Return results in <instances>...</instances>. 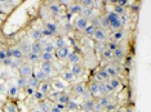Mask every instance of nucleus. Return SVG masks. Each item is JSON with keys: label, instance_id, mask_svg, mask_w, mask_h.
Instances as JSON below:
<instances>
[{"label": "nucleus", "instance_id": "1", "mask_svg": "<svg viewBox=\"0 0 151 112\" xmlns=\"http://www.w3.org/2000/svg\"><path fill=\"white\" fill-rule=\"evenodd\" d=\"M106 18H107L109 21V26L112 27V29H122V21H120V17L118 14H115L114 12H110L107 16H106Z\"/></svg>", "mask_w": 151, "mask_h": 112}, {"label": "nucleus", "instance_id": "2", "mask_svg": "<svg viewBox=\"0 0 151 112\" xmlns=\"http://www.w3.org/2000/svg\"><path fill=\"white\" fill-rule=\"evenodd\" d=\"M19 72H21L22 77H26L27 79V77L34 75V68L30 63H23V64H21V67H19Z\"/></svg>", "mask_w": 151, "mask_h": 112}, {"label": "nucleus", "instance_id": "3", "mask_svg": "<svg viewBox=\"0 0 151 112\" xmlns=\"http://www.w3.org/2000/svg\"><path fill=\"white\" fill-rule=\"evenodd\" d=\"M93 37H94V40L96 41H98V43H105L106 41V39H107V34H106V31L104 29H96V31L93 34Z\"/></svg>", "mask_w": 151, "mask_h": 112}, {"label": "nucleus", "instance_id": "4", "mask_svg": "<svg viewBox=\"0 0 151 112\" xmlns=\"http://www.w3.org/2000/svg\"><path fill=\"white\" fill-rule=\"evenodd\" d=\"M75 27L79 30V31H84L85 29H87V26L89 25L88 23V19L87 18H84V17H81V16H79L76 19H75Z\"/></svg>", "mask_w": 151, "mask_h": 112}, {"label": "nucleus", "instance_id": "5", "mask_svg": "<svg viewBox=\"0 0 151 112\" xmlns=\"http://www.w3.org/2000/svg\"><path fill=\"white\" fill-rule=\"evenodd\" d=\"M68 49L67 46H65V48H61V49H56V52H54V57L58 58L60 61H63V59H67V56H68Z\"/></svg>", "mask_w": 151, "mask_h": 112}, {"label": "nucleus", "instance_id": "6", "mask_svg": "<svg viewBox=\"0 0 151 112\" xmlns=\"http://www.w3.org/2000/svg\"><path fill=\"white\" fill-rule=\"evenodd\" d=\"M40 70H42L47 76H50V75L53 73V64H52V62H43Z\"/></svg>", "mask_w": 151, "mask_h": 112}, {"label": "nucleus", "instance_id": "7", "mask_svg": "<svg viewBox=\"0 0 151 112\" xmlns=\"http://www.w3.org/2000/svg\"><path fill=\"white\" fill-rule=\"evenodd\" d=\"M27 86H30V88H32L34 90H37L39 89V86H40V83L37 81V79L35 76H30V77H27Z\"/></svg>", "mask_w": 151, "mask_h": 112}, {"label": "nucleus", "instance_id": "8", "mask_svg": "<svg viewBox=\"0 0 151 112\" xmlns=\"http://www.w3.org/2000/svg\"><path fill=\"white\" fill-rule=\"evenodd\" d=\"M11 52H12V58L17 61H21L23 58V56H25V53L21 50V48H13L11 49Z\"/></svg>", "mask_w": 151, "mask_h": 112}, {"label": "nucleus", "instance_id": "9", "mask_svg": "<svg viewBox=\"0 0 151 112\" xmlns=\"http://www.w3.org/2000/svg\"><path fill=\"white\" fill-rule=\"evenodd\" d=\"M67 61L71 64L79 63V62H80V56L78 54V52H70V53H68V56H67Z\"/></svg>", "mask_w": 151, "mask_h": 112}, {"label": "nucleus", "instance_id": "10", "mask_svg": "<svg viewBox=\"0 0 151 112\" xmlns=\"http://www.w3.org/2000/svg\"><path fill=\"white\" fill-rule=\"evenodd\" d=\"M71 73L74 75V76H79L81 72H83V66H81L80 63H75L71 66Z\"/></svg>", "mask_w": 151, "mask_h": 112}, {"label": "nucleus", "instance_id": "11", "mask_svg": "<svg viewBox=\"0 0 151 112\" xmlns=\"http://www.w3.org/2000/svg\"><path fill=\"white\" fill-rule=\"evenodd\" d=\"M31 52L35 53V54H42L43 52V45L40 44V41H35L34 44H31Z\"/></svg>", "mask_w": 151, "mask_h": 112}, {"label": "nucleus", "instance_id": "12", "mask_svg": "<svg viewBox=\"0 0 151 112\" xmlns=\"http://www.w3.org/2000/svg\"><path fill=\"white\" fill-rule=\"evenodd\" d=\"M6 93H8L9 97H16L17 93H18V88L14 84H9L8 88H6Z\"/></svg>", "mask_w": 151, "mask_h": 112}, {"label": "nucleus", "instance_id": "13", "mask_svg": "<svg viewBox=\"0 0 151 112\" xmlns=\"http://www.w3.org/2000/svg\"><path fill=\"white\" fill-rule=\"evenodd\" d=\"M50 86H52V85H50L48 81H44V83L40 84V86H39V89H37V90H40L44 96H45V94H48L50 91Z\"/></svg>", "mask_w": 151, "mask_h": 112}, {"label": "nucleus", "instance_id": "14", "mask_svg": "<svg viewBox=\"0 0 151 112\" xmlns=\"http://www.w3.org/2000/svg\"><path fill=\"white\" fill-rule=\"evenodd\" d=\"M105 71H106V73L109 75L110 79H114L116 75H118V70L115 68V66H111V64L106 67V70H105Z\"/></svg>", "mask_w": 151, "mask_h": 112}, {"label": "nucleus", "instance_id": "15", "mask_svg": "<svg viewBox=\"0 0 151 112\" xmlns=\"http://www.w3.org/2000/svg\"><path fill=\"white\" fill-rule=\"evenodd\" d=\"M40 59H42L43 62H52V61L54 59V54L42 52V54H40Z\"/></svg>", "mask_w": 151, "mask_h": 112}, {"label": "nucleus", "instance_id": "16", "mask_svg": "<svg viewBox=\"0 0 151 112\" xmlns=\"http://www.w3.org/2000/svg\"><path fill=\"white\" fill-rule=\"evenodd\" d=\"M66 46V41H65V39L62 36L57 37L56 41H54V48L56 49H61V48H65Z\"/></svg>", "mask_w": 151, "mask_h": 112}, {"label": "nucleus", "instance_id": "17", "mask_svg": "<svg viewBox=\"0 0 151 112\" xmlns=\"http://www.w3.org/2000/svg\"><path fill=\"white\" fill-rule=\"evenodd\" d=\"M34 76L36 77L39 83H44V81H47V79H48V76H47V75L44 73V72H43L42 70H37V71H36V73L34 75Z\"/></svg>", "mask_w": 151, "mask_h": 112}, {"label": "nucleus", "instance_id": "18", "mask_svg": "<svg viewBox=\"0 0 151 112\" xmlns=\"http://www.w3.org/2000/svg\"><path fill=\"white\" fill-rule=\"evenodd\" d=\"M43 52L54 54V52H56V48H54V44H53V43H47L45 45H43Z\"/></svg>", "mask_w": 151, "mask_h": 112}, {"label": "nucleus", "instance_id": "19", "mask_svg": "<svg viewBox=\"0 0 151 112\" xmlns=\"http://www.w3.org/2000/svg\"><path fill=\"white\" fill-rule=\"evenodd\" d=\"M94 104H96L94 101H93V99H89V98H88V99H85V102L83 103V107H84L87 111H93Z\"/></svg>", "mask_w": 151, "mask_h": 112}, {"label": "nucleus", "instance_id": "20", "mask_svg": "<svg viewBox=\"0 0 151 112\" xmlns=\"http://www.w3.org/2000/svg\"><path fill=\"white\" fill-rule=\"evenodd\" d=\"M45 30L50 34V35H54V34L57 32V26L54 25L53 22H48V23H47V29H45Z\"/></svg>", "mask_w": 151, "mask_h": 112}, {"label": "nucleus", "instance_id": "21", "mask_svg": "<svg viewBox=\"0 0 151 112\" xmlns=\"http://www.w3.org/2000/svg\"><path fill=\"white\" fill-rule=\"evenodd\" d=\"M62 77H63V80H66V81H68V83H73L74 81V79H75V76L73 73H71V71H65V72L62 73Z\"/></svg>", "mask_w": 151, "mask_h": 112}, {"label": "nucleus", "instance_id": "22", "mask_svg": "<svg viewBox=\"0 0 151 112\" xmlns=\"http://www.w3.org/2000/svg\"><path fill=\"white\" fill-rule=\"evenodd\" d=\"M74 90H75V93L76 94H79V96L85 94V86L83 85V84H76V85L74 86Z\"/></svg>", "mask_w": 151, "mask_h": 112}, {"label": "nucleus", "instance_id": "23", "mask_svg": "<svg viewBox=\"0 0 151 112\" xmlns=\"http://www.w3.org/2000/svg\"><path fill=\"white\" fill-rule=\"evenodd\" d=\"M27 59H29V62H37L40 58V56L39 54H35V53H32V52H30V53H27Z\"/></svg>", "mask_w": 151, "mask_h": 112}, {"label": "nucleus", "instance_id": "24", "mask_svg": "<svg viewBox=\"0 0 151 112\" xmlns=\"http://www.w3.org/2000/svg\"><path fill=\"white\" fill-rule=\"evenodd\" d=\"M16 85H17V88H18V89H19V88H26L27 86V79H26V77H18V80H17V84H16Z\"/></svg>", "mask_w": 151, "mask_h": 112}, {"label": "nucleus", "instance_id": "25", "mask_svg": "<svg viewBox=\"0 0 151 112\" xmlns=\"http://www.w3.org/2000/svg\"><path fill=\"white\" fill-rule=\"evenodd\" d=\"M110 85H111L112 88V90H118L119 88H120V81L116 79V77H114V79H110Z\"/></svg>", "mask_w": 151, "mask_h": 112}, {"label": "nucleus", "instance_id": "26", "mask_svg": "<svg viewBox=\"0 0 151 112\" xmlns=\"http://www.w3.org/2000/svg\"><path fill=\"white\" fill-rule=\"evenodd\" d=\"M89 91H91V94H93V96H97L98 93V83H92L91 85H89Z\"/></svg>", "mask_w": 151, "mask_h": 112}, {"label": "nucleus", "instance_id": "27", "mask_svg": "<svg viewBox=\"0 0 151 112\" xmlns=\"http://www.w3.org/2000/svg\"><path fill=\"white\" fill-rule=\"evenodd\" d=\"M112 56L114 57H116L118 59H122L123 58V56H124V52H123V49L120 48V46H118L114 52H112Z\"/></svg>", "mask_w": 151, "mask_h": 112}, {"label": "nucleus", "instance_id": "28", "mask_svg": "<svg viewBox=\"0 0 151 112\" xmlns=\"http://www.w3.org/2000/svg\"><path fill=\"white\" fill-rule=\"evenodd\" d=\"M98 93L102 96H107V89H106L105 83H98Z\"/></svg>", "mask_w": 151, "mask_h": 112}, {"label": "nucleus", "instance_id": "29", "mask_svg": "<svg viewBox=\"0 0 151 112\" xmlns=\"http://www.w3.org/2000/svg\"><path fill=\"white\" fill-rule=\"evenodd\" d=\"M71 13H74V14H80L81 11H83V8H81L80 4H74L73 6H71Z\"/></svg>", "mask_w": 151, "mask_h": 112}, {"label": "nucleus", "instance_id": "30", "mask_svg": "<svg viewBox=\"0 0 151 112\" xmlns=\"http://www.w3.org/2000/svg\"><path fill=\"white\" fill-rule=\"evenodd\" d=\"M66 107L68 108V110H71V111H76L78 110V103L75 101H73V99H70L67 102V104H66Z\"/></svg>", "mask_w": 151, "mask_h": 112}, {"label": "nucleus", "instance_id": "31", "mask_svg": "<svg viewBox=\"0 0 151 112\" xmlns=\"http://www.w3.org/2000/svg\"><path fill=\"white\" fill-rule=\"evenodd\" d=\"M97 79H98V80H101V83H102L104 80H109L110 77H109V75L106 73V71H105V70H102V71H99V72L97 73Z\"/></svg>", "mask_w": 151, "mask_h": 112}, {"label": "nucleus", "instance_id": "32", "mask_svg": "<svg viewBox=\"0 0 151 112\" xmlns=\"http://www.w3.org/2000/svg\"><path fill=\"white\" fill-rule=\"evenodd\" d=\"M96 29H97V27H96L94 25H88V26H87V29H85L84 31H85V34H87L88 36H93V34H94V31H96Z\"/></svg>", "mask_w": 151, "mask_h": 112}, {"label": "nucleus", "instance_id": "33", "mask_svg": "<svg viewBox=\"0 0 151 112\" xmlns=\"http://www.w3.org/2000/svg\"><path fill=\"white\" fill-rule=\"evenodd\" d=\"M49 11L53 13V14H60V5L56 4V3H52L49 5Z\"/></svg>", "mask_w": 151, "mask_h": 112}, {"label": "nucleus", "instance_id": "34", "mask_svg": "<svg viewBox=\"0 0 151 112\" xmlns=\"http://www.w3.org/2000/svg\"><path fill=\"white\" fill-rule=\"evenodd\" d=\"M81 17H84V18H89V17L92 16V8H83V11H81Z\"/></svg>", "mask_w": 151, "mask_h": 112}, {"label": "nucleus", "instance_id": "35", "mask_svg": "<svg viewBox=\"0 0 151 112\" xmlns=\"http://www.w3.org/2000/svg\"><path fill=\"white\" fill-rule=\"evenodd\" d=\"M52 85H53L54 88H56L57 90H63V89H65V85H63V83H62V81H60V80H54Z\"/></svg>", "mask_w": 151, "mask_h": 112}, {"label": "nucleus", "instance_id": "36", "mask_svg": "<svg viewBox=\"0 0 151 112\" xmlns=\"http://www.w3.org/2000/svg\"><path fill=\"white\" fill-rule=\"evenodd\" d=\"M68 101H70V97L66 96V94H62V96H60V98H58V103L65 104V106L67 104V102H68Z\"/></svg>", "mask_w": 151, "mask_h": 112}, {"label": "nucleus", "instance_id": "37", "mask_svg": "<svg viewBox=\"0 0 151 112\" xmlns=\"http://www.w3.org/2000/svg\"><path fill=\"white\" fill-rule=\"evenodd\" d=\"M42 36H43V34H42V31H40V30H35V31L32 32V39L35 40V41H40Z\"/></svg>", "mask_w": 151, "mask_h": 112}, {"label": "nucleus", "instance_id": "38", "mask_svg": "<svg viewBox=\"0 0 151 112\" xmlns=\"http://www.w3.org/2000/svg\"><path fill=\"white\" fill-rule=\"evenodd\" d=\"M32 96H34V98H35L36 101H40V102H43L44 97H45V96H44V94H43L40 90H35V93H34Z\"/></svg>", "mask_w": 151, "mask_h": 112}, {"label": "nucleus", "instance_id": "39", "mask_svg": "<svg viewBox=\"0 0 151 112\" xmlns=\"http://www.w3.org/2000/svg\"><path fill=\"white\" fill-rule=\"evenodd\" d=\"M39 108H40L42 112H50V108H49V106H48V103H45V102H40Z\"/></svg>", "mask_w": 151, "mask_h": 112}, {"label": "nucleus", "instance_id": "40", "mask_svg": "<svg viewBox=\"0 0 151 112\" xmlns=\"http://www.w3.org/2000/svg\"><path fill=\"white\" fill-rule=\"evenodd\" d=\"M92 4H93L92 0H83V1H80L81 8H92Z\"/></svg>", "mask_w": 151, "mask_h": 112}, {"label": "nucleus", "instance_id": "41", "mask_svg": "<svg viewBox=\"0 0 151 112\" xmlns=\"http://www.w3.org/2000/svg\"><path fill=\"white\" fill-rule=\"evenodd\" d=\"M99 23L102 25V29H106V27H109V21H107V18H106V16L105 17H99Z\"/></svg>", "mask_w": 151, "mask_h": 112}, {"label": "nucleus", "instance_id": "42", "mask_svg": "<svg viewBox=\"0 0 151 112\" xmlns=\"http://www.w3.org/2000/svg\"><path fill=\"white\" fill-rule=\"evenodd\" d=\"M107 103H110V102H109V98L107 97H102V98H99V101H98V104H99V106H102V107H106V104H107Z\"/></svg>", "mask_w": 151, "mask_h": 112}, {"label": "nucleus", "instance_id": "43", "mask_svg": "<svg viewBox=\"0 0 151 112\" xmlns=\"http://www.w3.org/2000/svg\"><path fill=\"white\" fill-rule=\"evenodd\" d=\"M114 13H115V14H118V16L123 14V13H124V8H123V6H120V5H116Z\"/></svg>", "mask_w": 151, "mask_h": 112}, {"label": "nucleus", "instance_id": "44", "mask_svg": "<svg viewBox=\"0 0 151 112\" xmlns=\"http://www.w3.org/2000/svg\"><path fill=\"white\" fill-rule=\"evenodd\" d=\"M102 56H104V58H111V57H112V52H110L109 49H105L104 52H102Z\"/></svg>", "mask_w": 151, "mask_h": 112}, {"label": "nucleus", "instance_id": "45", "mask_svg": "<svg viewBox=\"0 0 151 112\" xmlns=\"http://www.w3.org/2000/svg\"><path fill=\"white\" fill-rule=\"evenodd\" d=\"M96 49H97L98 52H101V53H102V52H104V50L106 49V46H105V44H104V43H98L97 45H96Z\"/></svg>", "mask_w": 151, "mask_h": 112}, {"label": "nucleus", "instance_id": "46", "mask_svg": "<svg viewBox=\"0 0 151 112\" xmlns=\"http://www.w3.org/2000/svg\"><path fill=\"white\" fill-rule=\"evenodd\" d=\"M114 37H115L116 40H120V39H123V37H124V32H123V31H120V30H119V31H116V32H115Z\"/></svg>", "mask_w": 151, "mask_h": 112}, {"label": "nucleus", "instance_id": "47", "mask_svg": "<svg viewBox=\"0 0 151 112\" xmlns=\"http://www.w3.org/2000/svg\"><path fill=\"white\" fill-rule=\"evenodd\" d=\"M116 48H118V44H116V43H110L107 45V49L110 50V52H114Z\"/></svg>", "mask_w": 151, "mask_h": 112}, {"label": "nucleus", "instance_id": "48", "mask_svg": "<svg viewBox=\"0 0 151 112\" xmlns=\"http://www.w3.org/2000/svg\"><path fill=\"white\" fill-rule=\"evenodd\" d=\"M105 108H106V110H107L109 112H112V111H115V104H114V103H107Z\"/></svg>", "mask_w": 151, "mask_h": 112}, {"label": "nucleus", "instance_id": "49", "mask_svg": "<svg viewBox=\"0 0 151 112\" xmlns=\"http://www.w3.org/2000/svg\"><path fill=\"white\" fill-rule=\"evenodd\" d=\"M5 58H6V52L5 50H0V61L3 62Z\"/></svg>", "mask_w": 151, "mask_h": 112}, {"label": "nucleus", "instance_id": "50", "mask_svg": "<svg viewBox=\"0 0 151 112\" xmlns=\"http://www.w3.org/2000/svg\"><path fill=\"white\" fill-rule=\"evenodd\" d=\"M6 111L8 112H16V107L13 106V104H8V106H6Z\"/></svg>", "mask_w": 151, "mask_h": 112}, {"label": "nucleus", "instance_id": "51", "mask_svg": "<svg viewBox=\"0 0 151 112\" xmlns=\"http://www.w3.org/2000/svg\"><path fill=\"white\" fill-rule=\"evenodd\" d=\"M102 108H104V107H102V106H99L98 103H96V104H94V108H93V111H96V112H99V111L102 110Z\"/></svg>", "mask_w": 151, "mask_h": 112}, {"label": "nucleus", "instance_id": "52", "mask_svg": "<svg viewBox=\"0 0 151 112\" xmlns=\"http://www.w3.org/2000/svg\"><path fill=\"white\" fill-rule=\"evenodd\" d=\"M106 84V89H107V94H110V93H112V91H114V90H112V88H111V85H110V84L109 83H105Z\"/></svg>", "mask_w": 151, "mask_h": 112}, {"label": "nucleus", "instance_id": "53", "mask_svg": "<svg viewBox=\"0 0 151 112\" xmlns=\"http://www.w3.org/2000/svg\"><path fill=\"white\" fill-rule=\"evenodd\" d=\"M26 93L27 94H34L35 93V90H34L32 88H30V86H26Z\"/></svg>", "mask_w": 151, "mask_h": 112}, {"label": "nucleus", "instance_id": "54", "mask_svg": "<svg viewBox=\"0 0 151 112\" xmlns=\"http://www.w3.org/2000/svg\"><path fill=\"white\" fill-rule=\"evenodd\" d=\"M3 62H4V64H6V66H11V63H12V58H5L4 61H3Z\"/></svg>", "mask_w": 151, "mask_h": 112}, {"label": "nucleus", "instance_id": "55", "mask_svg": "<svg viewBox=\"0 0 151 112\" xmlns=\"http://www.w3.org/2000/svg\"><path fill=\"white\" fill-rule=\"evenodd\" d=\"M56 107L58 108V110H61V111H62L63 108H66V106H65V104H61V103H57V104H56Z\"/></svg>", "mask_w": 151, "mask_h": 112}, {"label": "nucleus", "instance_id": "56", "mask_svg": "<svg viewBox=\"0 0 151 112\" xmlns=\"http://www.w3.org/2000/svg\"><path fill=\"white\" fill-rule=\"evenodd\" d=\"M50 112H62V111H61V110H58V108H57L56 106H54V107L50 108Z\"/></svg>", "mask_w": 151, "mask_h": 112}, {"label": "nucleus", "instance_id": "57", "mask_svg": "<svg viewBox=\"0 0 151 112\" xmlns=\"http://www.w3.org/2000/svg\"><path fill=\"white\" fill-rule=\"evenodd\" d=\"M32 112H42V111H40V108H35Z\"/></svg>", "mask_w": 151, "mask_h": 112}, {"label": "nucleus", "instance_id": "58", "mask_svg": "<svg viewBox=\"0 0 151 112\" xmlns=\"http://www.w3.org/2000/svg\"><path fill=\"white\" fill-rule=\"evenodd\" d=\"M3 90H4V88H3V85H1V84H0V93H1Z\"/></svg>", "mask_w": 151, "mask_h": 112}, {"label": "nucleus", "instance_id": "59", "mask_svg": "<svg viewBox=\"0 0 151 112\" xmlns=\"http://www.w3.org/2000/svg\"><path fill=\"white\" fill-rule=\"evenodd\" d=\"M74 112H80V111H78V110H76V111H74Z\"/></svg>", "mask_w": 151, "mask_h": 112}, {"label": "nucleus", "instance_id": "60", "mask_svg": "<svg viewBox=\"0 0 151 112\" xmlns=\"http://www.w3.org/2000/svg\"><path fill=\"white\" fill-rule=\"evenodd\" d=\"M0 112H1V111H0Z\"/></svg>", "mask_w": 151, "mask_h": 112}]
</instances>
